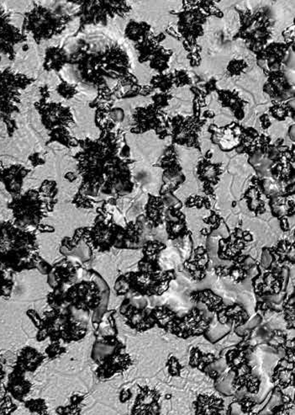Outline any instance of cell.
Masks as SVG:
<instances>
[{
  "label": "cell",
  "mask_w": 295,
  "mask_h": 415,
  "mask_svg": "<svg viewBox=\"0 0 295 415\" xmlns=\"http://www.w3.org/2000/svg\"><path fill=\"white\" fill-rule=\"evenodd\" d=\"M40 257L37 235L12 222H0V270L8 273L37 269Z\"/></svg>",
  "instance_id": "6da1fadb"
},
{
  "label": "cell",
  "mask_w": 295,
  "mask_h": 415,
  "mask_svg": "<svg viewBox=\"0 0 295 415\" xmlns=\"http://www.w3.org/2000/svg\"><path fill=\"white\" fill-rule=\"evenodd\" d=\"M27 315L37 327L39 342L50 339L51 343L62 341L69 344L81 341L87 333V315L70 306L47 311L42 317L35 310L28 311Z\"/></svg>",
  "instance_id": "7a4b0ae2"
},
{
  "label": "cell",
  "mask_w": 295,
  "mask_h": 415,
  "mask_svg": "<svg viewBox=\"0 0 295 415\" xmlns=\"http://www.w3.org/2000/svg\"><path fill=\"white\" fill-rule=\"evenodd\" d=\"M123 227L115 223L112 215L108 213L105 206H102L98 209L94 225L78 229L73 242L77 245L78 241H83L90 250L106 252L117 245Z\"/></svg>",
  "instance_id": "3957f363"
},
{
  "label": "cell",
  "mask_w": 295,
  "mask_h": 415,
  "mask_svg": "<svg viewBox=\"0 0 295 415\" xmlns=\"http://www.w3.org/2000/svg\"><path fill=\"white\" fill-rule=\"evenodd\" d=\"M54 199L43 198L35 191H29L15 199L10 209L13 211L14 223L19 229L30 230L37 227L54 209Z\"/></svg>",
  "instance_id": "277c9868"
},
{
  "label": "cell",
  "mask_w": 295,
  "mask_h": 415,
  "mask_svg": "<svg viewBox=\"0 0 295 415\" xmlns=\"http://www.w3.org/2000/svg\"><path fill=\"white\" fill-rule=\"evenodd\" d=\"M103 294L101 285L93 280H82L67 287L63 293L66 306L73 307L78 312L89 316L101 306Z\"/></svg>",
  "instance_id": "5b68a950"
},
{
  "label": "cell",
  "mask_w": 295,
  "mask_h": 415,
  "mask_svg": "<svg viewBox=\"0 0 295 415\" xmlns=\"http://www.w3.org/2000/svg\"><path fill=\"white\" fill-rule=\"evenodd\" d=\"M126 277L129 283L130 291L142 298L162 296L169 288L171 282L174 281L176 274L174 270L165 272H135L126 273Z\"/></svg>",
  "instance_id": "8992f818"
},
{
  "label": "cell",
  "mask_w": 295,
  "mask_h": 415,
  "mask_svg": "<svg viewBox=\"0 0 295 415\" xmlns=\"http://www.w3.org/2000/svg\"><path fill=\"white\" fill-rule=\"evenodd\" d=\"M145 298H126L119 307V313L126 319V324L137 332L153 329L155 324L151 309L147 307Z\"/></svg>",
  "instance_id": "52a82bcc"
},
{
  "label": "cell",
  "mask_w": 295,
  "mask_h": 415,
  "mask_svg": "<svg viewBox=\"0 0 295 415\" xmlns=\"http://www.w3.org/2000/svg\"><path fill=\"white\" fill-rule=\"evenodd\" d=\"M210 325V320L199 307H194L185 316L175 319L169 332L182 339L204 335Z\"/></svg>",
  "instance_id": "ba28073f"
},
{
  "label": "cell",
  "mask_w": 295,
  "mask_h": 415,
  "mask_svg": "<svg viewBox=\"0 0 295 415\" xmlns=\"http://www.w3.org/2000/svg\"><path fill=\"white\" fill-rule=\"evenodd\" d=\"M265 271L262 273L261 270L253 279V285L255 293L259 297L264 295H274L285 291L287 282L289 277V270L286 266L281 268H274L272 270Z\"/></svg>",
  "instance_id": "9c48e42d"
},
{
  "label": "cell",
  "mask_w": 295,
  "mask_h": 415,
  "mask_svg": "<svg viewBox=\"0 0 295 415\" xmlns=\"http://www.w3.org/2000/svg\"><path fill=\"white\" fill-rule=\"evenodd\" d=\"M253 241L252 234L241 229H236L233 233L230 234L226 238H221L219 241L218 257L223 261H237L242 257L246 243Z\"/></svg>",
  "instance_id": "30bf717a"
},
{
  "label": "cell",
  "mask_w": 295,
  "mask_h": 415,
  "mask_svg": "<svg viewBox=\"0 0 295 415\" xmlns=\"http://www.w3.org/2000/svg\"><path fill=\"white\" fill-rule=\"evenodd\" d=\"M161 394L149 386H140L139 393L134 402L131 415H160Z\"/></svg>",
  "instance_id": "8fae6325"
},
{
  "label": "cell",
  "mask_w": 295,
  "mask_h": 415,
  "mask_svg": "<svg viewBox=\"0 0 295 415\" xmlns=\"http://www.w3.org/2000/svg\"><path fill=\"white\" fill-rule=\"evenodd\" d=\"M78 277V266L67 259H63L51 267L49 273V282L53 289H66L67 286L77 282Z\"/></svg>",
  "instance_id": "7c38bea8"
},
{
  "label": "cell",
  "mask_w": 295,
  "mask_h": 415,
  "mask_svg": "<svg viewBox=\"0 0 295 415\" xmlns=\"http://www.w3.org/2000/svg\"><path fill=\"white\" fill-rule=\"evenodd\" d=\"M133 364L129 355L121 351L98 365L96 376L101 380H107L115 375L126 372Z\"/></svg>",
  "instance_id": "4fadbf2b"
},
{
  "label": "cell",
  "mask_w": 295,
  "mask_h": 415,
  "mask_svg": "<svg viewBox=\"0 0 295 415\" xmlns=\"http://www.w3.org/2000/svg\"><path fill=\"white\" fill-rule=\"evenodd\" d=\"M165 243L158 241H149L142 247L143 257L138 263V270L142 272H158L162 271L159 257L166 250Z\"/></svg>",
  "instance_id": "5bb4252c"
},
{
  "label": "cell",
  "mask_w": 295,
  "mask_h": 415,
  "mask_svg": "<svg viewBox=\"0 0 295 415\" xmlns=\"http://www.w3.org/2000/svg\"><path fill=\"white\" fill-rule=\"evenodd\" d=\"M210 255L205 247L198 246L193 250L190 257L183 262L185 268L195 281H202L206 277L210 266Z\"/></svg>",
  "instance_id": "9a60e30c"
},
{
  "label": "cell",
  "mask_w": 295,
  "mask_h": 415,
  "mask_svg": "<svg viewBox=\"0 0 295 415\" xmlns=\"http://www.w3.org/2000/svg\"><path fill=\"white\" fill-rule=\"evenodd\" d=\"M33 389V384L26 378V373L14 366L13 371L8 377L6 392L11 398L19 402H25V398Z\"/></svg>",
  "instance_id": "2e32d148"
},
{
  "label": "cell",
  "mask_w": 295,
  "mask_h": 415,
  "mask_svg": "<svg viewBox=\"0 0 295 415\" xmlns=\"http://www.w3.org/2000/svg\"><path fill=\"white\" fill-rule=\"evenodd\" d=\"M165 222L170 241H177L190 233L187 226L185 215L181 210L166 209Z\"/></svg>",
  "instance_id": "e0dca14e"
},
{
  "label": "cell",
  "mask_w": 295,
  "mask_h": 415,
  "mask_svg": "<svg viewBox=\"0 0 295 415\" xmlns=\"http://www.w3.org/2000/svg\"><path fill=\"white\" fill-rule=\"evenodd\" d=\"M269 206L273 216L280 222L281 229L285 232H288L290 229L288 218L294 216V200L287 201L285 195H279L270 198Z\"/></svg>",
  "instance_id": "ac0fdd59"
},
{
  "label": "cell",
  "mask_w": 295,
  "mask_h": 415,
  "mask_svg": "<svg viewBox=\"0 0 295 415\" xmlns=\"http://www.w3.org/2000/svg\"><path fill=\"white\" fill-rule=\"evenodd\" d=\"M46 359L45 355L40 352L37 349L26 346L19 350L15 366L25 373H33L41 367Z\"/></svg>",
  "instance_id": "d6986e66"
},
{
  "label": "cell",
  "mask_w": 295,
  "mask_h": 415,
  "mask_svg": "<svg viewBox=\"0 0 295 415\" xmlns=\"http://www.w3.org/2000/svg\"><path fill=\"white\" fill-rule=\"evenodd\" d=\"M217 322L223 325L234 326L235 329L244 325L249 320V314L240 304L225 307L217 314Z\"/></svg>",
  "instance_id": "ffe728a7"
},
{
  "label": "cell",
  "mask_w": 295,
  "mask_h": 415,
  "mask_svg": "<svg viewBox=\"0 0 295 415\" xmlns=\"http://www.w3.org/2000/svg\"><path fill=\"white\" fill-rule=\"evenodd\" d=\"M195 415H221L224 401L214 395L201 394L194 402Z\"/></svg>",
  "instance_id": "44dd1931"
},
{
  "label": "cell",
  "mask_w": 295,
  "mask_h": 415,
  "mask_svg": "<svg viewBox=\"0 0 295 415\" xmlns=\"http://www.w3.org/2000/svg\"><path fill=\"white\" fill-rule=\"evenodd\" d=\"M145 210V218L151 229H156L165 223L166 207L163 204L162 197L150 195Z\"/></svg>",
  "instance_id": "7402d4cb"
},
{
  "label": "cell",
  "mask_w": 295,
  "mask_h": 415,
  "mask_svg": "<svg viewBox=\"0 0 295 415\" xmlns=\"http://www.w3.org/2000/svg\"><path fill=\"white\" fill-rule=\"evenodd\" d=\"M191 300L202 303L210 313L217 314L226 307L223 299L210 289L194 291L190 295Z\"/></svg>",
  "instance_id": "603a6c76"
},
{
  "label": "cell",
  "mask_w": 295,
  "mask_h": 415,
  "mask_svg": "<svg viewBox=\"0 0 295 415\" xmlns=\"http://www.w3.org/2000/svg\"><path fill=\"white\" fill-rule=\"evenodd\" d=\"M269 250L271 254L273 255V264H276L278 266L284 265L285 262L294 264V245L288 239H282L278 242L276 245L269 248Z\"/></svg>",
  "instance_id": "cb8c5ba5"
},
{
  "label": "cell",
  "mask_w": 295,
  "mask_h": 415,
  "mask_svg": "<svg viewBox=\"0 0 295 415\" xmlns=\"http://www.w3.org/2000/svg\"><path fill=\"white\" fill-rule=\"evenodd\" d=\"M293 364V361H289L285 357L278 362L276 369H275L273 381L277 383L279 388L287 389L291 385V383H293L294 367L290 368V365Z\"/></svg>",
  "instance_id": "d4e9b609"
},
{
  "label": "cell",
  "mask_w": 295,
  "mask_h": 415,
  "mask_svg": "<svg viewBox=\"0 0 295 415\" xmlns=\"http://www.w3.org/2000/svg\"><path fill=\"white\" fill-rule=\"evenodd\" d=\"M151 314H153L155 324L167 332L173 325L175 319L178 318L176 313L167 306L155 307L153 309H151Z\"/></svg>",
  "instance_id": "484cf974"
},
{
  "label": "cell",
  "mask_w": 295,
  "mask_h": 415,
  "mask_svg": "<svg viewBox=\"0 0 295 415\" xmlns=\"http://www.w3.org/2000/svg\"><path fill=\"white\" fill-rule=\"evenodd\" d=\"M244 199L248 209L257 216L266 213L265 202L262 201L260 191L256 187H250L244 195Z\"/></svg>",
  "instance_id": "4316f807"
},
{
  "label": "cell",
  "mask_w": 295,
  "mask_h": 415,
  "mask_svg": "<svg viewBox=\"0 0 295 415\" xmlns=\"http://www.w3.org/2000/svg\"><path fill=\"white\" fill-rule=\"evenodd\" d=\"M217 360L213 354H205L198 348L191 350L189 365L192 367H197L202 372H205L207 367Z\"/></svg>",
  "instance_id": "83f0119b"
},
{
  "label": "cell",
  "mask_w": 295,
  "mask_h": 415,
  "mask_svg": "<svg viewBox=\"0 0 295 415\" xmlns=\"http://www.w3.org/2000/svg\"><path fill=\"white\" fill-rule=\"evenodd\" d=\"M246 255H242L237 261H233V264L228 267V277L236 284H240L248 277V269L244 264V258Z\"/></svg>",
  "instance_id": "f1b7e54d"
},
{
  "label": "cell",
  "mask_w": 295,
  "mask_h": 415,
  "mask_svg": "<svg viewBox=\"0 0 295 415\" xmlns=\"http://www.w3.org/2000/svg\"><path fill=\"white\" fill-rule=\"evenodd\" d=\"M85 398V395H73L70 398L69 405L58 407L56 409V414L58 415H81V405Z\"/></svg>",
  "instance_id": "f546056e"
},
{
  "label": "cell",
  "mask_w": 295,
  "mask_h": 415,
  "mask_svg": "<svg viewBox=\"0 0 295 415\" xmlns=\"http://www.w3.org/2000/svg\"><path fill=\"white\" fill-rule=\"evenodd\" d=\"M235 377V374L233 371L227 373L224 377H221L217 379L215 382V388L219 392L226 395V396H233L235 393V391L233 389V381Z\"/></svg>",
  "instance_id": "4dcf8cb0"
},
{
  "label": "cell",
  "mask_w": 295,
  "mask_h": 415,
  "mask_svg": "<svg viewBox=\"0 0 295 415\" xmlns=\"http://www.w3.org/2000/svg\"><path fill=\"white\" fill-rule=\"evenodd\" d=\"M203 221L208 225V227L201 230V234L204 236H211L215 231L220 229L221 226L224 223V220L221 218L220 215L211 211L210 216L203 219Z\"/></svg>",
  "instance_id": "1f68e13d"
},
{
  "label": "cell",
  "mask_w": 295,
  "mask_h": 415,
  "mask_svg": "<svg viewBox=\"0 0 295 415\" xmlns=\"http://www.w3.org/2000/svg\"><path fill=\"white\" fill-rule=\"evenodd\" d=\"M230 329L231 326L223 325L220 323H218L217 325L214 326V328L210 325L209 329H207L204 335L207 340L214 344V343L221 340L227 334H229Z\"/></svg>",
  "instance_id": "d6a6232c"
},
{
  "label": "cell",
  "mask_w": 295,
  "mask_h": 415,
  "mask_svg": "<svg viewBox=\"0 0 295 415\" xmlns=\"http://www.w3.org/2000/svg\"><path fill=\"white\" fill-rule=\"evenodd\" d=\"M282 311L285 314V319L287 323V328L294 329V294L293 293L288 298V300L283 304Z\"/></svg>",
  "instance_id": "836d02e7"
},
{
  "label": "cell",
  "mask_w": 295,
  "mask_h": 415,
  "mask_svg": "<svg viewBox=\"0 0 295 415\" xmlns=\"http://www.w3.org/2000/svg\"><path fill=\"white\" fill-rule=\"evenodd\" d=\"M24 402H25L26 408L33 414L42 415L46 414L47 409H49L46 400L42 398L30 399V400Z\"/></svg>",
  "instance_id": "e575fe53"
},
{
  "label": "cell",
  "mask_w": 295,
  "mask_h": 415,
  "mask_svg": "<svg viewBox=\"0 0 295 415\" xmlns=\"http://www.w3.org/2000/svg\"><path fill=\"white\" fill-rule=\"evenodd\" d=\"M178 241L176 247L181 253L182 257L188 259L192 253L193 243L192 238H191V233L186 235V236L177 239Z\"/></svg>",
  "instance_id": "d590c367"
},
{
  "label": "cell",
  "mask_w": 295,
  "mask_h": 415,
  "mask_svg": "<svg viewBox=\"0 0 295 415\" xmlns=\"http://www.w3.org/2000/svg\"><path fill=\"white\" fill-rule=\"evenodd\" d=\"M185 206L189 209L196 207L197 209H205L210 210L211 204L209 198L201 197V195H193L185 202Z\"/></svg>",
  "instance_id": "8d00e7d4"
},
{
  "label": "cell",
  "mask_w": 295,
  "mask_h": 415,
  "mask_svg": "<svg viewBox=\"0 0 295 415\" xmlns=\"http://www.w3.org/2000/svg\"><path fill=\"white\" fill-rule=\"evenodd\" d=\"M67 352L66 347L62 346L60 342H53L45 350L47 357L51 361H54L56 359L62 357L63 354Z\"/></svg>",
  "instance_id": "74e56055"
},
{
  "label": "cell",
  "mask_w": 295,
  "mask_h": 415,
  "mask_svg": "<svg viewBox=\"0 0 295 415\" xmlns=\"http://www.w3.org/2000/svg\"><path fill=\"white\" fill-rule=\"evenodd\" d=\"M199 175L202 181H205L207 184H217L218 181L219 170L217 167L210 166L205 168V169H201L199 171Z\"/></svg>",
  "instance_id": "f35d334b"
},
{
  "label": "cell",
  "mask_w": 295,
  "mask_h": 415,
  "mask_svg": "<svg viewBox=\"0 0 295 415\" xmlns=\"http://www.w3.org/2000/svg\"><path fill=\"white\" fill-rule=\"evenodd\" d=\"M0 404H1V406H0V415H12L17 409V405L15 404L12 400V398L7 393Z\"/></svg>",
  "instance_id": "ab89813d"
},
{
  "label": "cell",
  "mask_w": 295,
  "mask_h": 415,
  "mask_svg": "<svg viewBox=\"0 0 295 415\" xmlns=\"http://www.w3.org/2000/svg\"><path fill=\"white\" fill-rule=\"evenodd\" d=\"M114 289L117 296H125V295L130 293L129 283L127 281L126 275H122L118 277L117 282H115Z\"/></svg>",
  "instance_id": "60d3db41"
},
{
  "label": "cell",
  "mask_w": 295,
  "mask_h": 415,
  "mask_svg": "<svg viewBox=\"0 0 295 415\" xmlns=\"http://www.w3.org/2000/svg\"><path fill=\"white\" fill-rule=\"evenodd\" d=\"M162 200L166 209L181 210L182 209V202L177 197H175L173 193L162 195Z\"/></svg>",
  "instance_id": "b9f144b4"
},
{
  "label": "cell",
  "mask_w": 295,
  "mask_h": 415,
  "mask_svg": "<svg viewBox=\"0 0 295 415\" xmlns=\"http://www.w3.org/2000/svg\"><path fill=\"white\" fill-rule=\"evenodd\" d=\"M262 191L266 197L269 199L282 195L277 184L271 181H264V182H262Z\"/></svg>",
  "instance_id": "7bdbcfd3"
},
{
  "label": "cell",
  "mask_w": 295,
  "mask_h": 415,
  "mask_svg": "<svg viewBox=\"0 0 295 415\" xmlns=\"http://www.w3.org/2000/svg\"><path fill=\"white\" fill-rule=\"evenodd\" d=\"M167 366L169 367V373L171 376L176 377L180 375L182 366L176 357H170L167 363Z\"/></svg>",
  "instance_id": "ee69618b"
},
{
  "label": "cell",
  "mask_w": 295,
  "mask_h": 415,
  "mask_svg": "<svg viewBox=\"0 0 295 415\" xmlns=\"http://www.w3.org/2000/svg\"><path fill=\"white\" fill-rule=\"evenodd\" d=\"M273 264V255L271 254L269 248L263 249L261 262V266L263 267V269L269 270Z\"/></svg>",
  "instance_id": "f6af8a7d"
},
{
  "label": "cell",
  "mask_w": 295,
  "mask_h": 415,
  "mask_svg": "<svg viewBox=\"0 0 295 415\" xmlns=\"http://www.w3.org/2000/svg\"><path fill=\"white\" fill-rule=\"evenodd\" d=\"M6 372L5 369H3V366L2 364L1 361H0V402H2L3 397L6 396V385L3 383L5 381Z\"/></svg>",
  "instance_id": "bcb514c9"
},
{
  "label": "cell",
  "mask_w": 295,
  "mask_h": 415,
  "mask_svg": "<svg viewBox=\"0 0 295 415\" xmlns=\"http://www.w3.org/2000/svg\"><path fill=\"white\" fill-rule=\"evenodd\" d=\"M228 415H246V414L242 412L241 409L240 405H239L238 402H231L230 405L229 406L228 412H227Z\"/></svg>",
  "instance_id": "7dc6e473"
},
{
  "label": "cell",
  "mask_w": 295,
  "mask_h": 415,
  "mask_svg": "<svg viewBox=\"0 0 295 415\" xmlns=\"http://www.w3.org/2000/svg\"><path fill=\"white\" fill-rule=\"evenodd\" d=\"M228 267L226 266H217L215 268V275L219 277H228Z\"/></svg>",
  "instance_id": "c3c4849f"
},
{
  "label": "cell",
  "mask_w": 295,
  "mask_h": 415,
  "mask_svg": "<svg viewBox=\"0 0 295 415\" xmlns=\"http://www.w3.org/2000/svg\"><path fill=\"white\" fill-rule=\"evenodd\" d=\"M131 398V393L130 390H124L121 394V400L122 402L128 401Z\"/></svg>",
  "instance_id": "681fc988"
},
{
  "label": "cell",
  "mask_w": 295,
  "mask_h": 415,
  "mask_svg": "<svg viewBox=\"0 0 295 415\" xmlns=\"http://www.w3.org/2000/svg\"><path fill=\"white\" fill-rule=\"evenodd\" d=\"M42 415H50V414H47V413H46V414H42Z\"/></svg>",
  "instance_id": "f907efd6"
},
{
  "label": "cell",
  "mask_w": 295,
  "mask_h": 415,
  "mask_svg": "<svg viewBox=\"0 0 295 415\" xmlns=\"http://www.w3.org/2000/svg\"><path fill=\"white\" fill-rule=\"evenodd\" d=\"M252 415H257L256 414H253Z\"/></svg>",
  "instance_id": "816d5d0a"
}]
</instances>
